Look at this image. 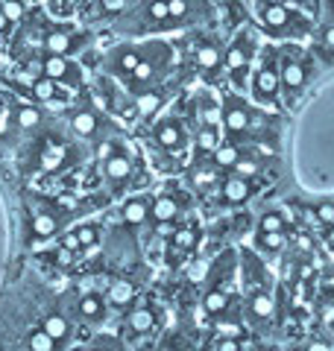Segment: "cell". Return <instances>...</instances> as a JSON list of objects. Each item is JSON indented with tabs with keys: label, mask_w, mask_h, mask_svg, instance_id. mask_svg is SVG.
I'll list each match as a JSON object with an SVG mask.
<instances>
[{
	"label": "cell",
	"mask_w": 334,
	"mask_h": 351,
	"mask_svg": "<svg viewBox=\"0 0 334 351\" xmlns=\"http://www.w3.org/2000/svg\"><path fill=\"white\" fill-rule=\"evenodd\" d=\"M241 276H243V319L255 334H264L276 316V290L267 272V263L258 252H241Z\"/></svg>",
	"instance_id": "1"
},
{
	"label": "cell",
	"mask_w": 334,
	"mask_h": 351,
	"mask_svg": "<svg viewBox=\"0 0 334 351\" xmlns=\"http://www.w3.org/2000/svg\"><path fill=\"white\" fill-rule=\"evenodd\" d=\"M238 272H241V255L235 249L220 252L217 261L211 263V269L205 272L199 311L205 313L208 322H217L232 304H235L238 299H243V295L238 293Z\"/></svg>",
	"instance_id": "2"
},
{
	"label": "cell",
	"mask_w": 334,
	"mask_h": 351,
	"mask_svg": "<svg viewBox=\"0 0 334 351\" xmlns=\"http://www.w3.org/2000/svg\"><path fill=\"white\" fill-rule=\"evenodd\" d=\"M188 211H191V199H188L185 191H176V188L159 191L153 196V214H150L153 234L167 237L188 217Z\"/></svg>",
	"instance_id": "3"
},
{
	"label": "cell",
	"mask_w": 334,
	"mask_h": 351,
	"mask_svg": "<svg viewBox=\"0 0 334 351\" xmlns=\"http://www.w3.org/2000/svg\"><path fill=\"white\" fill-rule=\"evenodd\" d=\"M278 68H282V97L287 106H296L302 91L311 82V64L308 56L293 44L278 50Z\"/></svg>",
	"instance_id": "4"
},
{
	"label": "cell",
	"mask_w": 334,
	"mask_h": 351,
	"mask_svg": "<svg viewBox=\"0 0 334 351\" xmlns=\"http://www.w3.org/2000/svg\"><path fill=\"white\" fill-rule=\"evenodd\" d=\"M252 100L258 106H276L282 97V68H278V50L276 47H264L258 64L252 73Z\"/></svg>",
	"instance_id": "5"
},
{
	"label": "cell",
	"mask_w": 334,
	"mask_h": 351,
	"mask_svg": "<svg viewBox=\"0 0 334 351\" xmlns=\"http://www.w3.org/2000/svg\"><path fill=\"white\" fill-rule=\"evenodd\" d=\"M100 176L109 184V191L120 196L138 176L135 156H129V149L124 144H109L103 149V158H100Z\"/></svg>",
	"instance_id": "6"
},
{
	"label": "cell",
	"mask_w": 334,
	"mask_h": 351,
	"mask_svg": "<svg viewBox=\"0 0 334 351\" xmlns=\"http://www.w3.org/2000/svg\"><path fill=\"white\" fill-rule=\"evenodd\" d=\"M159 319H162V307L153 299H138L126 311V319H124L126 343H141V339L153 337L155 331H159Z\"/></svg>",
	"instance_id": "7"
},
{
	"label": "cell",
	"mask_w": 334,
	"mask_h": 351,
	"mask_svg": "<svg viewBox=\"0 0 334 351\" xmlns=\"http://www.w3.org/2000/svg\"><path fill=\"white\" fill-rule=\"evenodd\" d=\"M252 62H255V41L243 32L235 41L226 47V71H229V80L235 82L238 91H249L252 85Z\"/></svg>",
	"instance_id": "8"
},
{
	"label": "cell",
	"mask_w": 334,
	"mask_h": 351,
	"mask_svg": "<svg viewBox=\"0 0 334 351\" xmlns=\"http://www.w3.org/2000/svg\"><path fill=\"white\" fill-rule=\"evenodd\" d=\"M252 126H255V112L249 108V103H243L241 97H229L223 100L220 106V129L226 132V141H247L252 135Z\"/></svg>",
	"instance_id": "9"
},
{
	"label": "cell",
	"mask_w": 334,
	"mask_h": 351,
	"mask_svg": "<svg viewBox=\"0 0 334 351\" xmlns=\"http://www.w3.org/2000/svg\"><path fill=\"white\" fill-rule=\"evenodd\" d=\"M258 193V188H255V179H247V176H238V173H226L217 184V191L211 193L217 199L220 208H243L252 196Z\"/></svg>",
	"instance_id": "10"
},
{
	"label": "cell",
	"mask_w": 334,
	"mask_h": 351,
	"mask_svg": "<svg viewBox=\"0 0 334 351\" xmlns=\"http://www.w3.org/2000/svg\"><path fill=\"white\" fill-rule=\"evenodd\" d=\"M74 316L80 322H85V325L100 328V325L109 319V302H106V295L97 293V290H82L80 295H76V302H74Z\"/></svg>",
	"instance_id": "11"
},
{
	"label": "cell",
	"mask_w": 334,
	"mask_h": 351,
	"mask_svg": "<svg viewBox=\"0 0 334 351\" xmlns=\"http://www.w3.org/2000/svg\"><path fill=\"white\" fill-rule=\"evenodd\" d=\"M153 196L155 193H129L124 205H120V223L132 232L150 226V214H153Z\"/></svg>",
	"instance_id": "12"
},
{
	"label": "cell",
	"mask_w": 334,
	"mask_h": 351,
	"mask_svg": "<svg viewBox=\"0 0 334 351\" xmlns=\"http://www.w3.org/2000/svg\"><path fill=\"white\" fill-rule=\"evenodd\" d=\"M153 141L164 156H179L176 149L185 147V123L179 117H162L153 129Z\"/></svg>",
	"instance_id": "13"
},
{
	"label": "cell",
	"mask_w": 334,
	"mask_h": 351,
	"mask_svg": "<svg viewBox=\"0 0 334 351\" xmlns=\"http://www.w3.org/2000/svg\"><path fill=\"white\" fill-rule=\"evenodd\" d=\"M199 240H203V228H199V223L194 217H185L179 226L173 228L170 234H167V249H170V255H179V258H185V255H191V252L199 246Z\"/></svg>",
	"instance_id": "14"
},
{
	"label": "cell",
	"mask_w": 334,
	"mask_h": 351,
	"mask_svg": "<svg viewBox=\"0 0 334 351\" xmlns=\"http://www.w3.org/2000/svg\"><path fill=\"white\" fill-rule=\"evenodd\" d=\"M220 179H223V170L211 161V156L208 158H197L191 167H188V184H191L197 193H203V196L214 193Z\"/></svg>",
	"instance_id": "15"
},
{
	"label": "cell",
	"mask_w": 334,
	"mask_h": 351,
	"mask_svg": "<svg viewBox=\"0 0 334 351\" xmlns=\"http://www.w3.org/2000/svg\"><path fill=\"white\" fill-rule=\"evenodd\" d=\"M106 302H109V311H120L126 313L132 304L141 299V287L132 278H111L109 287L103 290Z\"/></svg>",
	"instance_id": "16"
},
{
	"label": "cell",
	"mask_w": 334,
	"mask_h": 351,
	"mask_svg": "<svg viewBox=\"0 0 334 351\" xmlns=\"http://www.w3.org/2000/svg\"><path fill=\"white\" fill-rule=\"evenodd\" d=\"M258 21L267 32H293V12L282 0H264L258 6Z\"/></svg>",
	"instance_id": "17"
},
{
	"label": "cell",
	"mask_w": 334,
	"mask_h": 351,
	"mask_svg": "<svg viewBox=\"0 0 334 351\" xmlns=\"http://www.w3.org/2000/svg\"><path fill=\"white\" fill-rule=\"evenodd\" d=\"M41 76L65 85H80L82 82V71L68 59V56H53V53H44L41 59Z\"/></svg>",
	"instance_id": "18"
},
{
	"label": "cell",
	"mask_w": 334,
	"mask_h": 351,
	"mask_svg": "<svg viewBox=\"0 0 334 351\" xmlns=\"http://www.w3.org/2000/svg\"><path fill=\"white\" fill-rule=\"evenodd\" d=\"M100 237H103V228L97 223H80L76 228H71V232H62L59 243L76 252V255H82V252H91L94 246H100Z\"/></svg>",
	"instance_id": "19"
},
{
	"label": "cell",
	"mask_w": 334,
	"mask_h": 351,
	"mask_svg": "<svg viewBox=\"0 0 334 351\" xmlns=\"http://www.w3.org/2000/svg\"><path fill=\"white\" fill-rule=\"evenodd\" d=\"M164 64H167V50L162 47V53H159V56H155V47H153V53H144L141 64H138V68L126 76L124 82H126L129 88H147V85L155 80V76L162 73Z\"/></svg>",
	"instance_id": "20"
},
{
	"label": "cell",
	"mask_w": 334,
	"mask_h": 351,
	"mask_svg": "<svg viewBox=\"0 0 334 351\" xmlns=\"http://www.w3.org/2000/svg\"><path fill=\"white\" fill-rule=\"evenodd\" d=\"M164 103H167V94L155 85L135 88V94H132V112H138L144 120H153L164 108Z\"/></svg>",
	"instance_id": "21"
},
{
	"label": "cell",
	"mask_w": 334,
	"mask_h": 351,
	"mask_svg": "<svg viewBox=\"0 0 334 351\" xmlns=\"http://www.w3.org/2000/svg\"><path fill=\"white\" fill-rule=\"evenodd\" d=\"M41 328L56 339V343H62V346H68L74 339V319L62 311V307H50V311H44Z\"/></svg>",
	"instance_id": "22"
},
{
	"label": "cell",
	"mask_w": 334,
	"mask_h": 351,
	"mask_svg": "<svg viewBox=\"0 0 334 351\" xmlns=\"http://www.w3.org/2000/svg\"><path fill=\"white\" fill-rule=\"evenodd\" d=\"M62 232V217L56 211H36L30 219V234L32 240H50Z\"/></svg>",
	"instance_id": "23"
},
{
	"label": "cell",
	"mask_w": 334,
	"mask_h": 351,
	"mask_svg": "<svg viewBox=\"0 0 334 351\" xmlns=\"http://www.w3.org/2000/svg\"><path fill=\"white\" fill-rule=\"evenodd\" d=\"M71 129L80 138H97V132L103 129V117H100L94 108H76L71 114Z\"/></svg>",
	"instance_id": "24"
},
{
	"label": "cell",
	"mask_w": 334,
	"mask_h": 351,
	"mask_svg": "<svg viewBox=\"0 0 334 351\" xmlns=\"http://www.w3.org/2000/svg\"><path fill=\"white\" fill-rule=\"evenodd\" d=\"M141 59H144V50H138V47H120V50L111 53L109 71H111V73H118V76H124V80H126V76L141 64Z\"/></svg>",
	"instance_id": "25"
},
{
	"label": "cell",
	"mask_w": 334,
	"mask_h": 351,
	"mask_svg": "<svg viewBox=\"0 0 334 351\" xmlns=\"http://www.w3.org/2000/svg\"><path fill=\"white\" fill-rule=\"evenodd\" d=\"M194 62H197V68H199V71L211 73V71H217L220 64L226 62V53H223L214 41H199V44H197V50H194Z\"/></svg>",
	"instance_id": "26"
},
{
	"label": "cell",
	"mask_w": 334,
	"mask_h": 351,
	"mask_svg": "<svg viewBox=\"0 0 334 351\" xmlns=\"http://www.w3.org/2000/svg\"><path fill=\"white\" fill-rule=\"evenodd\" d=\"M68 161H71V149L59 147V144H47L44 152L38 156V164H41L44 173H59V170L68 167Z\"/></svg>",
	"instance_id": "27"
},
{
	"label": "cell",
	"mask_w": 334,
	"mask_h": 351,
	"mask_svg": "<svg viewBox=\"0 0 334 351\" xmlns=\"http://www.w3.org/2000/svg\"><path fill=\"white\" fill-rule=\"evenodd\" d=\"M232 173L247 176V179H261V176H264V158H261V152L258 149H243L238 164L232 167Z\"/></svg>",
	"instance_id": "28"
},
{
	"label": "cell",
	"mask_w": 334,
	"mask_h": 351,
	"mask_svg": "<svg viewBox=\"0 0 334 351\" xmlns=\"http://www.w3.org/2000/svg\"><path fill=\"white\" fill-rule=\"evenodd\" d=\"M287 246V232H258L255 234V252L258 255H282Z\"/></svg>",
	"instance_id": "29"
},
{
	"label": "cell",
	"mask_w": 334,
	"mask_h": 351,
	"mask_svg": "<svg viewBox=\"0 0 334 351\" xmlns=\"http://www.w3.org/2000/svg\"><path fill=\"white\" fill-rule=\"evenodd\" d=\"M44 50L53 53V56H71V53L76 50V38L71 36V32L56 29V32H50V36L44 38Z\"/></svg>",
	"instance_id": "30"
},
{
	"label": "cell",
	"mask_w": 334,
	"mask_h": 351,
	"mask_svg": "<svg viewBox=\"0 0 334 351\" xmlns=\"http://www.w3.org/2000/svg\"><path fill=\"white\" fill-rule=\"evenodd\" d=\"M241 152H243V147H241V144H235V141H226V144H220L214 152H211V161H214L223 173H229V170L238 164Z\"/></svg>",
	"instance_id": "31"
},
{
	"label": "cell",
	"mask_w": 334,
	"mask_h": 351,
	"mask_svg": "<svg viewBox=\"0 0 334 351\" xmlns=\"http://www.w3.org/2000/svg\"><path fill=\"white\" fill-rule=\"evenodd\" d=\"M30 97L32 100H38V103H53V100H59V97H65V94H62V88H59L56 80L38 76V80L30 85Z\"/></svg>",
	"instance_id": "32"
},
{
	"label": "cell",
	"mask_w": 334,
	"mask_h": 351,
	"mask_svg": "<svg viewBox=\"0 0 334 351\" xmlns=\"http://www.w3.org/2000/svg\"><path fill=\"white\" fill-rule=\"evenodd\" d=\"M155 351H194V339L188 337L182 328H173V331H167V334L159 339Z\"/></svg>",
	"instance_id": "33"
},
{
	"label": "cell",
	"mask_w": 334,
	"mask_h": 351,
	"mask_svg": "<svg viewBox=\"0 0 334 351\" xmlns=\"http://www.w3.org/2000/svg\"><path fill=\"white\" fill-rule=\"evenodd\" d=\"M65 346L56 343V339L44 331V328H36V331L27 334V351H62Z\"/></svg>",
	"instance_id": "34"
},
{
	"label": "cell",
	"mask_w": 334,
	"mask_h": 351,
	"mask_svg": "<svg viewBox=\"0 0 334 351\" xmlns=\"http://www.w3.org/2000/svg\"><path fill=\"white\" fill-rule=\"evenodd\" d=\"M258 232H291V219L282 211H264L258 219Z\"/></svg>",
	"instance_id": "35"
},
{
	"label": "cell",
	"mask_w": 334,
	"mask_h": 351,
	"mask_svg": "<svg viewBox=\"0 0 334 351\" xmlns=\"http://www.w3.org/2000/svg\"><path fill=\"white\" fill-rule=\"evenodd\" d=\"M80 351H126V339H120V337H97Z\"/></svg>",
	"instance_id": "36"
},
{
	"label": "cell",
	"mask_w": 334,
	"mask_h": 351,
	"mask_svg": "<svg viewBox=\"0 0 334 351\" xmlns=\"http://www.w3.org/2000/svg\"><path fill=\"white\" fill-rule=\"evenodd\" d=\"M311 217H314V223L320 226H331L334 223V199H320L311 205Z\"/></svg>",
	"instance_id": "37"
},
{
	"label": "cell",
	"mask_w": 334,
	"mask_h": 351,
	"mask_svg": "<svg viewBox=\"0 0 334 351\" xmlns=\"http://www.w3.org/2000/svg\"><path fill=\"white\" fill-rule=\"evenodd\" d=\"M147 18H150V24L155 27H162L170 21V9H167V0H150L147 3Z\"/></svg>",
	"instance_id": "38"
},
{
	"label": "cell",
	"mask_w": 334,
	"mask_h": 351,
	"mask_svg": "<svg viewBox=\"0 0 334 351\" xmlns=\"http://www.w3.org/2000/svg\"><path fill=\"white\" fill-rule=\"evenodd\" d=\"M38 120H41V114H38L36 106H21V108H18V126H21V129L38 126Z\"/></svg>",
	"instance_id": "39"
},
{
	"label": "cell",
	"mask_w": 334,
	"mask_h": 351,
	"mask_svg": "<svg viewBox=\"0 0 334 351\" xmlns=\"http://www.w3.org/2000/svg\"><path fill=\"white\" fill-rule=\"evenodd\" d=\"M3 15L9 18V24H15V21H21L24 18V3H21V0H3Z\"/></svg>",
	"instance_id": "40"
},
{
	"label": "cell",
	"mask_w": 334,
	"mask_h": 351,
	"mask_svg": "<svg viewBox=\"0 0 334 351\" xmlns=\"http://www.w3.org/2000/svg\"><path fill=\"white\" fill-rule=\"evenodd\" d=\"M167 9H170V21L188 18V0H167Z\"/></svg>",
	"instance_id": "41"
},
{
	"label": "cell",
	"mask_w": 334,
	"mask_h": 351,
	"mask_svg": "<svg viewBox=\"0 0 334 351\" xmlns=\"http://www.w3.org/2000/svg\"><path fill=\"white\" fill-rule=\"evenodd\" d=\"M302 351H334V346L329 343V339H322V337H314V339H308L305 348Z\"/></svg>",
	"instance_id": "42"
},
{
	"label": "cell",
	"mask_w": 334,
	"mask_h": 351,
	"mask_svg": "<svg viewBox=\"0 0 334 351\" xmlns=\"http://www.w3.org/2000/svg\"><path fill=\"white\" fill-rule=\"evenodd\" d=\"M100 6H103V12H111V15H118V12H124L126 0H100Z\"/></svg>",
	"instance_id": "43"
},
{
	"label": "cell",
	"mask_w": 334,
	"mask_h": 351,
	"mask_svg": "<svg viewBox=\"0 0 334 351\" xmlns=\"http://www.w3.org/2000/svg\"><path fill=\"white\" fill-rule=\"evenodd\" d=\"M320 234H322V240H326V246L334 249V223L331 226H320Z\"/></svg>",
	"instance_id": "44"
},
{
	"label": "cell",
	"mask_w": 334,
	"mask_h": 351,
	"mask_svg": "<svg viewBox=\"0 0 334 351\" xmlns=\"http://www.w3.org/2000/svg\"><path fill=\"white\" fill-rule=\"evenodd\" d=\"M322 44L334 50V27H326V29H322Z\"/></svg>",
	"instance_id": "45"
},
{
	"label": "cell",
	"mask_w": 334,
	"mask_h": 351,
	"mask_svg": "<svg viewBox=\"0 0 334 351\" xmlns=\"http://www.w3.org/2000/svg\"><path fill=\"white\" fill-rule=\"evenodd\" d=\"M6 24H9V18L3 15V9H0V32H3V29H6Z\"/></svg>",
	"instance_id": "46"
},
{
	"label": "cell",
	"mask_w": 334,
	"mask_h": 351,
	"mask_svg": "<svg viewBox=\"0 0 334 351\" xmlns=\"http://www.w3.org/2000/svg\"><path fill=\"white\" fill-rule=\"evenodd\" d=\"M252 351H278V348H273V346H255Z\"/></svg>",
	"instance_id": "47"
},
{
	"label": "cell",
	"mask_w": 334,
	"mask_h": 351,
	"mask_svg": "<svg viewBox=\"0 0 334 351\" xmlns=\"http://www.w3.org/2000/svg\"><path fill=\"white\" fill-rule=\"evenodd\" d=\"M282 3H287V6H299L302 0H282Z\"/></svg>",
	"instance_id": "48"
},
{
	"label": "cell",
	"mask_w": 334,
	"mask_h": 351,
	"mask_svg": "<svg viewBox=\"0 0 334 351\" xmlns=\"http://www.w3.org/2000/svg\"><path fill=\"white\" fill-rule=\"evenodd\" d=\"M331 9H334V0H331Z\"/></svg>",
	"instance_id": "49"
},
{
	"label": "cell",
	"mask_w": 334,
	"mask_h": 351,
	"mask_svg": "<svg viewBox=\"0 0 334 351\" xmlns=\"http://www.w3.org/2000/svg\"><path fill=\"white\" fill-rule=\"evenodd\" d=\"M0 100H3V97H0Z\"/></svg>",
	"instance_id": "50"
}]
</instances>
